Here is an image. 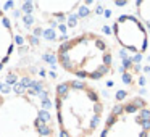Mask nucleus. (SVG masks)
Masks as SVG:
<instances>
[{"label":"nucleus","instance_id":"f257e3e1","mask_svg":"<svg viewBox=\"0 0 150 137\" xmlns=\"http://www.w3.org/2000/svg\"><path fill=\"white\" fill-rule=\"evenodd\" d=\"M57 60L63 69L79 78L98 79L111 73V50L103 37L86 32L62 44Z\"/></svg>","mask_w":150,"mask_h":137},{"label":"nucleus","instance_id":"f03ea898","mask_svg":"<svg viewBox=\"0 0 150 137\" xmlns=\"http://www.w3.org/2000/svg\"><path fill=\"white\" fill-rule=\"evenodd\" d=\"M113 34L118 44L134 55H142L149 47V34L139 18L134 15H121L113 24Z\"/></svg>","mask_w":150,"mask_h":137},{"label":"nucleus","instance_id":"7ed1b4c3","mask_svg":"<svg viewBox=\"0 0 150 137\" xmlns=\"http://www.w3.org/2000/svg\"><path fill=\"white\" fill-rule=\"evenodd\" d=\"M137 15L145 21L147 29L150 31V2H137Z\"/></svg>","mask_w":150,"mask_h":137},{"label":"nucleus","instance_id":"20e7f679","mask_svg":"<svg viewBox=\"0 0 150 137\" xmlns=\"http://www.w3.org/2000/svg\"><path fill=\"white\" fill-rule=\"evenodd\" d=\"M137 116L140 118V121H150V108L145 107V108H142V110H139Z\"/></svg>","mask_w":150,"mask_h":137},{"label":"nucleus","instance_id":"39448f33","mask_svg":"<svg viewBox=\"0 0 150 137\" xmlns=\"http://www.w3.org/2000/svg\"><path fill=\"white\" fill-rule=\"evenodd\" d=\"M121 81H123L126 85H132L134 84V79H132V74H131V73H121Z\"/></svg>","mask_w":150,"mask_h":137},{"label":"nucleus","instance_id":"423d86ee","mask_svg":"<svg viewBox=\"0 0 150 137\" xmlns=\"http://www.w3.org/2000/svg\"><path fill=\"white\" fill-rule=\"evenodd\" d=\"M89 13H91V8H87L86 5H82V7L79 8V13H78V16H79V18H84V16H87Z\"/></svg>","mask_w":150,"mask_h":137},{"label":"nucleus","instance_id":"0eeeda50","mask_svg":"<svg viewBox=\"0 0 150 137\" xmlns=\"http://www.w3.org/2000/svg\"><path fill=\"white\" fill-rule=\"evenodd\" d=\"M44 37H45V39H49V40H53V39H57V36H55V31H53V29H47V31H44Z\"/></svg>","mask_w":150,"mask_h":137},{"label":"nucleus","instance_id":"6e6552de","mask_svg":"<svg viewBox=\"0 0 150 137\" xmlns=\"http://www.w3.org/2000/svg\"><path fill=\"white\" fill-rule=\"evenodd\" d=\"M126 97H127V92H126V90H118V92H116V100L120 102V103H121V102H123Z\"/></svg>","mask_w":150,"mask_h":137},{"label":"nucleus","instance_id":"1a4fd4ad","mask_svg":"<svg viewBox=\"0 0 150 137\" xmlns=\"http://www.w3.org/2000/svg\"><path fill=\"white\" fill-rule=\"evenodd\" d=\"M31 7H33V4H29V2H28V4H23V11L29 15L31 11H33V8H31Z\"/></svg>","mask_w":150,"mask_h":137},{"label":"nucleus","instance_id":"9d476101","mask_svg":"<svg viewBox=\"0 0 150 137\" xmlns=\"http://www.w3.org/2000/svg\"><path fill=\"white\" fill-rule=\"evenodd\" d=\"M23 21L28 24V26H29V24H33V21H34V20H33V16H31V15H28V16H24V18H23Z\"/></svg>","mask_w":150,"mask_h":137},{"label":"nucleus","instance_id":"9b49d317","mask_svg":"<svg viewBox=\"0 0 150 137\" xmlns=\"http://www.w3.org/2000/svg\"><path fill=\"white\" fill-rule=\"evenodd\" d=\"M95 13H98V15H100V13H103V8H102L100 5H98V7L95 8Z\"/></svg>","mask_w":150,"mask_h":137},{"label":"nucleus","instance_id":"f8f14e48","mask_svg":"<svg viewBox=\"0 0 150 137\" xmlns=\"http://www.w3.org/2000/svg\"><path fill=\"white\" fill-rule=\"evenodd\" d=\"M113 85H115L113 81H108V82H107V87H113Z\"/></svg>","mask_w":150,"mask_h":137}]
</instances>
